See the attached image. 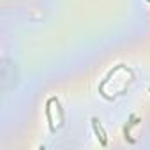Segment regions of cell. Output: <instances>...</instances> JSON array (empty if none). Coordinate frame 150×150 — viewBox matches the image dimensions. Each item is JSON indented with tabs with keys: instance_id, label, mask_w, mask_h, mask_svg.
I'll use <instances>...</instances> for the list:
<instances>
[{
	"instance_id": "7a4b0ae2",
	"label": "cell",
	"mask_w": 150,
	"mask_h": 150,
	"mask_svg": "<svg viewBox=\"0 0 150 150\" xmlns=\"http://www.w3.org/2000/svg\"><path fill=\"white\" fill-rule=\"evenodd\" d=\"M148 90H150V88H148Z\"/></svg>"
},
{
	"instance_id": "6da1fadb",
	"label": "cell",
	"mask_w": 150,
	"mask_h": 150,
	"mask_svg": "<svg viewBox=\"0 0 150 150\" xmlns=\"http://www.w3.org/2000/svg\"><path fill=\"white\" fill-rule=\"evenodd\" d=\"M92 122H94V129L97 132V138L101 139V145H106V138H104V132H103L101 125H97V118H92Z\"/></svg>"
}]
</instances>
